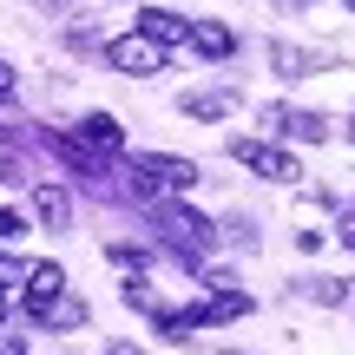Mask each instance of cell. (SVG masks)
Here are the masks:
<instances>
[{"label": "cell", "mask_w": 355, "mask_h": 355, "mask_svg": "<svg viewBox=\"0 0 355 355\" xmlns=\"http://www.w3.org/2000/svg\"><path fill=\"white\" fill-rule=\"evenodd\" d=\"M152 217H158V237H165L178 257H204V250H211V217L184 211V204H158Z\"/></svg>", "instance_id": "cell-1"}, {"label": "cell", "mask_w": 355, "mask_h": 355, "mask_svg": "<svg viewBox=\"0 0 355 355\" xmlns=\"http://www.w3.org/2000/svg\"><path fill=\"white\" fill-rule=\"evenodd\" d=\"M230 158H237L243 171L270 178V184H290V178H303V165H296L290 152H277V145H257V139H230Z\"/></svg>", "instance_id": "cell-2"}, {"label": "cell", "mask_w": 355, "mask_h": 355, "mask_svg": "<svg viewBox=\"0 0 355 355\" xmlns=\"http://www.w3.org/2000/svg\"><path fill=\"white\" fill-rule=\"evenodd\" d=\"M105 60H112L119 73H132V79H152V73H165V46H152L145 33H119L112 46H105Z\"/></svg>", "instance_id": "cell-3"}, {"label": "cell", "mask_w": 355, "mask_h": 355, "mask_svg": "<svg viewBox=\"0 0 355 355\" xmlns=\"http://www.w3.org/2000/svg\"><path fill=\"white\" fill-rule=\"evenodd\" d=\"M132 171H145V178H139V191H152V184H165V191H191V184H198V165H191V158H165V152L132 158Z\"/></svg>", "instance_id": "cell-4"}, {"label": "cell", "mask_w": 355, "mask_h": 355, "mask_svg": "<svg viewBox=\"0 0 355 355\" xmlns=\"http://www.w3.org/2000/svg\"><path fill=\"white\" fill-rule=\"evenodd\" d=\"M139 33L152 40V46H178V40H191V20H178L171 7H145L139 13Z\"/></svg>", "instance_id": "cell-5"}, {"label": "cell", "mask_w": 355, "mask_h": 355, "mask_svg": "<svg viewBox=\"0 0 355 355\" xmlns=\"http://www.w3.org/2000/svg\"><path fill=\"white\" fill-rule=\"evenodd\" d=\"M20 283H26V309H40V303H53V296L66 290V270L60 263H33Z\"/></svg>", "instance_id": "cell-6"}, {"label": "cell", "mask_w": 355, "mask_h": 355, "mask_svg": "<svg viewBox=\"0 0 355 355\" xmlns=\"http://www.w3.org/2000/svg\"><path fill=\"white\" fill-rule=\"evenodd\" d=\"M191 46H198L204 60H230V53H237V33L217 26V20H198V26H191Z\"/></svg>", "instance_id": "cell-7"}, {"label": "cell", "mask_w": 355, "mask_h": 355, "mask_svg": "<svg viewBox=\"0 0 355 355\" xmlns=\"http://www.w3.org/2000/svg\"><path fill=\"white\" fill-rule=\"evenodd\" d=\"M33 211H40V224H46V230H66V217H73V198H66L60 184H40V191H33Z\"/></svg>", "instance_id": "cell-8"}, {"label": "cell", "mask_w": 355, "mask_h": 355, "mask_svg": "<svg viewBox=\"0 0 355 355\" xmlns=\"http://www.w3.org/2000/svg\"><path fill=\"white\" fill-rule=\"evenodd\" d=\"M33 322H46V329H79V322H86V303H73V296H53V303L33 309Z\"/></svg>", "instance_id": "cell-9"}, {"label": "cell", "mask_w": 355, "mask_h": 355, "mask_svg": "<svg viewBox=\"0 0 355 355\" xmlns=\"http://www.w3.org/2000/svg\"><path fill=\"white\" fill-rule=\"evenodd\" d=\"M184 112H191V119H224L230 99H224V92H198V99H184Z\"/></svg>", "instance_id": "cell-10"}, {"label": "cell", "mask_w": 355, "mask_h": 355, "mask_svg": "<svg viewBox=\"0 0 355 355\" xmlns=\"http://www.w3.org/2000/svg\"><path fill=\"white\" fill-rule=\"evenodd\" d=\"M0 237H7V243L26 237V217H20V211H0Z\"/></svg>", "instance_id": "cell-11"}, {"label": "cell", "mask_w": 355, "mask_h": 355, "mask_svg": "<svg viewBox=\"0 0 355 355\" xmlns=\"http://www.w3.org/2000/svg\"><path fill=\"white\" fill-rule=\"evenodd\" d=\"M20 277H26V270H20V263H13V257H7V250H0V290H7V283H20Z\"/></svg>", "instance_id": "cell-12"}, {"label": "cell", "mask_w": 355, "mask_h": 355, "mask_svg": "<svg viewBox=\"0 0 355 355\" xmlns=\"http://www.w3.org/2000/svg\"><path fill=\"white\" fill-rule=\"evenodd\" d=\"M13 86H20V79H13V66L0 60V99H13Z\"/></svg>", "instance_id": "cell-13"}, {"label": "cell", "mask_w": 355, "mask_h": 355, "mask_svg": "<svg viewBox=\"0 0 355 355\" xmlns=\"http://www.w3.org/2000/svg\"><path fill=\"white\" fill-rule=\"evenodd\" d=\"M336 237H343V243H349V250H355V211L343 217V230H336Z\"/></svg>", "instance_id": "cell-14"}, {"label": "cell", "mask_w": 355, "mask_h": 355, "mask_svg": "<svg viewBox=\"0 0 355 355\" xmlns=\"http://www.w3.org/2000/svg\"><path fill=\"white\" fill-rule=\"evenodd\" d=\"M0 355H26V349H20V343H0Z\"/></svg>", "instance_id": "cell-15"}, {"label": "cell", "mask_w": 355, "mask_h": 355, "mask_svg": "<svg viewBox=\"0 0 355 355\" xmlns=\"http://www.w3.org/2000/svg\"><path fill=\"white\" fill-rule=\"evenodd\" d=\"M0 316H7V296H0Z\"/></svg>", "instance_id": "cell-16"}, {"label": "cell", "mask_w": 355, "mask_h": 355, "mask_svg": "<svg viewBox=\"0 0 355 355\" xmlns=\"http://www.w3.org/2000/svg\"><path fill=\"white\" fill-rule=\"evenodd\" d=\"M349 139H355V119H349Z\"/></svg>", "instance_id": "cell-17"}, {"label": "cell", "mask_w": 355, "mask_h": 355, "mask_svg": "<svg viewBox=\"0 0 355 355\" xmlns=\"http://www.w3.org/2000/svg\"><path fill=\"white\" fill-rule=\"evenodd\" d=\"M349 7H355V0H349Z\"/></svg>", "instance_id": "cell-18"}]
</instances>
